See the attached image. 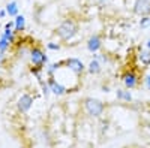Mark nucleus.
<instances>
[{
    "label": "nucleus",
    "instance_id": "nucleus-11",
    "mask_svg": "<svg viewBox=\"0 0 150 148\" xmlns=\"http://www.w3.org/2000/svg\"><path fill=\"white\" fill-rule=\"evenodd\" d=\"M86 70L89 72L90 75H98V73H101V72H102V65L99 63L98 60H95V58H93V60L90 61V63L86 66Z\"/></svg>",
    "mask_w": 150,
    "mask_h": 148
},
{
    "label": "nucleus",
    "instance_id": "nucleus-19",
    "mask_svg": "<svg viewBox=\"0 0 150 148\" xmlns=\"http://www.w3.org/2000/svg\"><path fill=\"white\" fill-rule=\"evenodd\" d=\"M42 70H44V67H38V66L32 67V73L36 76L38 81H41V79H42Z\"/></svg>",
    "mask_w": 150,
    "mask_h": 148
},
{
    "label": "nucleus",
    "instance_id": "nucleus-2",
    "mask_svg": "<svg viewBox=\"0 0 150 148\" xmlns=\"http://www.w3.org/2000/svg\"><path fill=\"white\" fill-rule=\"evenodd\" d=\"M57 36L62 39V41H71L75 34L78 32V26L77 22L72 21V20H65L63 22L57 27Z\"/></svg>",
    "mask_w": 150,
    "mask_h": 148
},
{
    "label": "nucleus",
    "instance_id": "nucleus-6",
    "mask_svg": "<svg viewBox=\"0 0 150 148\" xmlns=\"http://www.w3.org/2000/svg\"><path fill=\"white\" fill-rule=\"evenodd\" d=\"M47 81H48V85H50V91H51L53 94H56V96H63L69 91L66 85H63L62 82H59L56 79V76H48Z\"/></svg>",
    "mask_w": 150,
    "mask_h": 148
},
{
    "label": "nucleus",
    "instance_id": "nucleus-4",
    "mask_svg": "<svg viewBox=\"0 0 150 148\" xmlns=\"http://www.w3.org/2000/svg\"><path fill=\"white\" fill-rule=\"evenodd\" d=\"M65 66L71 70V72H74L75 75H83L84 73V70H86V65L83 63V61L80 60V58H77V57H71V58H66L65 60Z\"/></svg>",
    "mask_w": 150,
    "mask_h": 148
},
{
    "label": "nucleus",
    "instance_id": "nucleus-24",
    "mask_svg": "<svg viewBox=\"0 0 150 148\" xmlns=\"http://www.w3.org/2000/svg\"><path fill=\"white\" fill-rule=\"evenodd\" d=\"M146 48H147V49H150V38L146 41Z\"/></svg>",
    "mask_w": 150,
    "mask_h": 148
},
{
    "label": "nucleus",
    "instance_id": "nucleus-16",
    "mask_svg": "<svg viewBox=\"0 0 150 148\" xmlns=\"http://www.w3.org/2000/svg\"><path fill=\"white\" fill-rule=\"evenodd\" d=\"M6 11H8V14H9L11 17H17V15H18V8H17V3H15V2L9 3L8 8H6Z\"/></svg>",
    "mask_w": 150,
    "mask_h": 148
},
{
    "label": "nucleus",
    "instance_id": "nucleus-9",
    "mask_svg": "<svg viewBox=\"0 0 150 148\" xmlns=\"http://www.w3.org/2000/svg\"><path fill=\"white\" fill-rule=\"evenodd\" d=\"M101 48H102V39H101V36L93 34V36H90V38L87 39V49H89V53L95 54Z\"/></svg>",
    "mask_w": 150,
    "mask_h": 148
},
{
    "label": "nucleus",
    "instance_id": "nucleus-3",
    "mask_svg": "<svg viewBox=\"0 0 150 148\" xmlns=\"http://www.w3.org/2000/svg\"><path fill=\"white\" fill-rule=\"evenodd\" d=\"M29 57H30V63L33 66L44 67V66L48 65V55L42 51V48H39V46H33L29 51Z\"/></svg>",
    "mask_w": 150,
    "mask_h": 148
},
{
    "label": "nucleus",
    "instance_id": "nucleus-1",
    "mask_svg": "<svg viewBox=\"0 0 150 148\" xmlns=\"http://www.w3.org/2000/svg\"><path fill=\"white\" fill-rule=\"evenodd\" d=\"M84 111L89 117H93V118H98L104 114L105 111V105L99 100V99H95V97H87L84 99Z\"/></svg>",
    "mask_w": 150,
    "mask_h": 148
},
{
    "label": "nucleus",
    "instance_id": "nucleus-10",
    "mask_svg": "<svg viewBox=\"0 0 150 148\" xmlns=\"http://www.w3.org/2000/svg\"><path fill=\"white\" fill-rule=\"evenodd\" d=\"M65 66V60H62V61H56V63H51V65H47L45 66V72H47V75L48 76H54L57 70L62 69Z\"/></svg>",
    "mask_w": 150,
    "mask_h": 148
},
{
    "label": "nucleus",
    "instance_id": "nucleus-12",
    "mask_svg": "<svg viewBox=\"0 0 150 148\" xmlns=\"http://www.w3.org/2000/svg\"><path fill=\"white\" fill-rule=\"evenodd\" d=\"M137 57H138V61L143 65V66H150V49H138V54H137Z\"/></svg>",
    "mask_w": 150,
    "mask_h": 148
},
{
    "label": "nucleus",
    "instance_id": "nucleus-8",
    "mask_svg": "<svg viewBox=\"0 0 150 148\" xmlns=\"http://www.w3.org/2000/svg\"><path fill=\"white\" fill-rule=\"evenodd\" d=\"M134 12L141 17L150 15V0H135Z\"/></svg>",
    "mask_w": 150,
    "mask_h": 148
},
{
    "label": "nucleus",
    "instance_id": "nucleus-5",
    "mask_svg": "<svg viewBox=\"0 0 150 148\" xmlns=\"http://www.w3.org/2000/svg\"><path fill=\"white\" fill-rule=\"evenodd\" d=\"M138 81H140V78H138V75H137L134 70H126L122 75V82L125 85V88H128V90L135 88L137 85H138Z\"/></svg>",
    "mask_w": 150,
    "mask_h": 148
},
{
    "label": "nucleus",
    "instance_id": "nucleus-7",
    "mask_svg": "<svg viewBox=\"0 0 150 148\" xmlns=\"http://www.w3.org/2000/svg\"><path fill=\"white\" fill-rule=\"evenodd\" d=\"M32 105H33V97L30 94H27V93H24L18 99V102H17V109L20 111L21 114H26V112H29V111H30Z\"/></svg>",
    "mask_w": 150,
    "mask_h": 148
},
{
    "label": "nucleus",
    "instance_id": "nucleus-23",
    "mask_svg": "<svg viewBox=\"0 0 150 148\" xmlns=\"http://www.w3.org/2000/svg\"><path fill=\"white\" fill-rule=\"evenodd\" d=\"M14 26H15V22H14V21H9V22L5 24V29H12Z\"/></svg>",
    "mask_w": 150,
    "mask_h": 148
},
{
    "label": "nucleus",
    "instance_id": "nucleus-15",
    "mask_svg": "<svg viewBox=\"0 0 150 148\" xmlns=\"http://www.w3.org/2000/svg\"><path fill=\"white\" fill-rule=\"evenodd\" d=\"M11 45H12V43L5 38V36L0 34V53H5V54H6V51L9 49V46H11Z\"/></svg>",
    "mask_w": 150,
    "mask_h": 148
},
{
    "label": "nucleus",
    "instance_id": "nucleus-14",
    "mask_svg": "<svg viewBox=\"0 0 150 148\" xmlns=\"http://www.w3.org/2000/svg\"><path fill=\"white\" fill-rule=\"evenodd\" d=\"M14 22H15V26H14L15 33H21L24 30V27H26V18H24L23 15H17Z\"/></svg>",
    "mask_w": 150,
    "mask_h": 148
},
{
    "label": "nucleus",
    "instance_id": "nucleus-17",
    "mask_svg": "<svg viewBox=\"0 0 150 148\" xmlns=\"http://www.w3.org/2000/svg\"><path fill=\"white\" fill-rule=\"evenodd\" d=\"M93 58H95V60H98V61H99V63H101V65H107L108 61H110V58H108V57H107L105 54H99V53H95Z\"/></svg>",
    "mask_w": 150,
    "mask_h": 148
},
{
    "label": "nucleus",
    "instance_id": "nucleus-20",
    "mask_svg": "<svg viewBox=\"0 0 150 148\" xmlns=\"http://www.w3.org/2000/svg\"><path fill=\"white\" fill-rule=\"evenodd\" d=\"M39 84H41V88H42V93L47 96V94H50L51 91H50V85H48V81H44V79H41L39 81Z\"/></svg>",
    "mask_w": 150,
    "mask_h": 148
},
{
    "label": "nucleus",
    "instance_id": "nucleus-21",
    "mask_svg": "<svg viewBox=\"0 0 150 148\" xmlns=\"http://www.w3.org/2000/svg\"><path fill=\"white\" fill-rule=\"evenodd\" d=\"M47 48L50 49V51H59V49H60V45L56 43V42H48V43H47Z\"/></svg>",
    "mask_w": 150,
    "mask_h": 148
},
{
    "label": "nucleus",
    "instance_id": "nucleus-18",
    "mask_svg": "<svg viewBox=\"0 0 150 148\" xmlns=\"http://www.w3.org/2000/svg\"><path fill=\"white\" fill-rule=\"evenodd\" d=\"M140 27H141V29H149V27H150V15L141 17V20H140Z\"/></svg>",
    "mask_w": 150,
    "mask_h": 148
},
{
    "label": "nucleus",
    "instance_id": "nucleus-22",
    "mask_svg": "<svg viewBox=\"0 0 150 148\" xmlns=\"http://www.w3.org/2000/svg\"><path fill=\"white\" fill-rule=\"evenodd\" d=\"M144 87L150 91V73H147V75L144 76Z\"/></svg>",
    "mask_w": 150,
    "mask_h": 148
},
{
    "label": "nucleus",
    "instance_id": "nucleus-25",
    "mask_svg": "<svg viewBox=\"0 0 150 148\" xmlns=\"http://www.w3.org/2000/svg\"><path fill=\"white\" fill-rule=\"evenodd\" d=\"M5 17V11H0V18H3Z\"/></svg>",
    "mask_w": 150,
    "mask_h": 148
},
{
    "label": "nucleus",
    "instance_id": "nucleus-13",
    "mask_svg": "<svg viewBox=\"0 0 150 148\" xmlns=\"http://www.w3.org/2000/svg\"><path fill=\"white\" fill-rule=\"evenodd\" d=\"M116 96L122 102H131L132 100V94H131V91L128 88H117L116 90Z\"/></svg>",
    "mask_w": 150,
    "mask_h": 148
}]
</instances>
